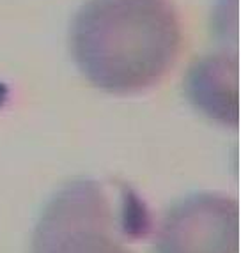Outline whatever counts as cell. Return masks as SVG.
I'll return each mask as SVG.
<instances>
[{
	"mask_svg": "<svg viewBox=\"0 0 241 253\" xmlns=\"http://www.w3.org/2000/svg\"><path fill=\"white\" fill-rule=\"evenodd\" d=\"M112 197L101 182L76 179L47 204L32 237V253H133L119 239Z\"/></svg>",
	"mask_w": 241,
	"mask_h": 253,
	"instance_id": "7a4b0ae2",
	"label": "cell"
},
{
	"mask_svg": "<svg viewBox=\"0 0 241 253\" xmlns=\"http://www.w3.org/2000/svg\"><path fill=\"white\" fill-rule=\"evenodd\" d=\"M69 48L94 87L140 92L156 85L178 57V13L170 0H87L73 16Z\"/></svg>",
	"mask_w": 241,
	"mask_h": 253,
	"instance_id": "6da1fadb",
	"label": "cell"
},
{
	"mask_svg": "<svg viewBox=\"0 0 241 253\" xmlns=\"http://www.w3.org/2000/svg\"><path fill=\"white\" fill-rule=\"evenodd\" d=\"M154 253H240L236 200L193 193L174 204L160 225Z\"/></svg>",
	"mask_w": 241,
	"mask_h": 253,
	"instance_id": "3957f363",
	"label": "cell"
},
{
	"mask_svg": "<svg viewBox=\"0 0 241 253\" xmlns=\"http://www.w3.org/2000/svg\"><path fill=\"white\" fill-rule=\"evenodd\" d=\"M186 94L207 117L238 126V73L233 60L209 57L197 62L186 76Z\"/></svg>",
	"mask_w": 241,
	"mask_h": 253,
	"instance_id": "277c9868",
	"label": "cell"
}]
</instances>
